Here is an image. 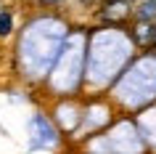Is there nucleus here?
I'll return each mask as SVG.
<instances>
[{
    "label": "nucleus",
    "instance_id": "nucleus-1",
    "mask_svg": "<svg viewBox=\"0 0 156 154\" xmlns=\"http://www.w3.org/2000/svg\"><path fill=\"white\" fill-rule=\"evenodd\" d=\"M11 27H13V19H11L8 11H3V13H0V35H8Z\"/></svg>",
    "mask_w": 156,
    "mask_h": 154
}]
</instances>
